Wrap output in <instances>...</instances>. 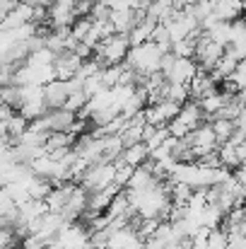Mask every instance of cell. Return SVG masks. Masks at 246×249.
<instances>
[{
    "label": "cell",
    "mask_w": 246,
    "mask_h": 249,
    "mask_svg": "<svg viewBox=\"0 0 246 249\" xmlns=\"http://www.w3.org/2000/svg\"><path fill=\"white\" fill-rule=\"evenodd\" d=\"M220 87V83L213 78V73L210 71H203V68H198L196 71V75H193V80L188 83V92H191V99H200V97H205V94H210V92H215Z\"/></svg>",
    "instance_id": "obj_6"
},
{
    "label": "cell",
    "mask_w": 246,
    "mask_h": 249,
    "mask_svg": "<svg viewBox=\"0 0 246 249\" xmlns=\"http://www.w3.org/2000/svg\"><path fill=\"white\" fill-rule=\"evenodd\" d=\"M213 131H215V136H217V141H220V145L222 143H227L230 138H232V133H234V121L232 119H222V116H215L213 121Z\"/></svg>",
    "instance_id": "obj_10"
},
{
    "label": "cell",
    "mask_w": 246,
    "mask_h": 249,
    "mask_svg": "<svg viewBox=\"0 0 246 249\" xmlns=\"http://www.w3.org/2000/svg\"><path fill=\"white\" fill-rule=\"evenodd\" d=\"M186 141L191 143V148H193V153H196V160L203 158V155H208V153H215V150L220 148V141H217V136H215L210 121H203L198 128H193V131L186 136Z\"/></svg>",
    "instance_id": "obj_2"
},
{
    "label": "cell",
    "mask_w": 246,
    "mask_h": 249,
    "mask_svg": "<svg viewBox=\"0 0 246 249\" xmlns=\"http://www.w3.org/2000/svg\"><path fill=\"white\" fill-rule=\"evenodd\" d=\"M131 51V39L128 34H111L106 36L97 49H94V58L101 63V66H116V63H123L126 56Z\"/></svg>",
    "instance_id": "obj_1"
},
{
    "label": "cell",
    "mask_w": 246,
    "mask_h": 249,
    "mask_svg": "<svg viewBox=\"0 0 246 249\" xmlns=\"http://www.w3.org/2000/svg\"><path fill=\"white\" fill-rule=\"evenodd\" d=\"M205 34H208L213 41H217L220 46H227V44L232 41V22H222V19H217Z\"/></svg>",
    "instance_id": "obj_9"
},
{
    "label": "cell",
    "mask_w": 246,
    "mask_h": 249,
    "mask_svg": "<svg viewBox=\"0 0 246 249\" xmlns=\"http://www.w3.org/2000/svg\"><path fill=\"white\" fill-rule=\"evenodd\" d=\"M217 155H220V165L227 167V169H237V167L244 165L246 160V143H222L217 148Z\"/></svg>",
    "instance_id": "obj_5"
},
{
    "label": "cell",
    "mask_w": 246,
    "mask_h": 249,
    "mask_svg": "<svg viewBox=\"0 0 246 249\" xmlns=\"http://www.w3.org/2000/svg\"><path fill=\"white\" fill-rule=\"evenodd\" d=\"M198 71V63L193 58H181V56H174V63L164 71V78L169 83H181V85H188L193 80Z\"/></svg>",
    "instance_id": "obj_4"
},
{
    "label": "cell",
    "mask_w": 246,
    "mask_h": 249,
    "mask_svg": "<svg viewBox=\"0 0 246 249\" xmlns=\"http://www.w3.org/2000/svg\"><path fill=\"white\" fill-rule=\"evenodd\" d=\"M222 51H225V46H220L217 41H213L208 34H200V36L196 39V53H193V61L198 63V68H203V71H213L215 63L220 61Z\"/></svg>",
    "instance_id": "obj_3"
},
{
    "label": "cell",
    "mask_w": 246,
    "mask_h": 249,
    "mask_svg": "<svg viewBox=\"0 0 246 249\" xmlns=\"http://www.w3.org/2000/svg\"><path fill=\"white\" fill-rule=\"evenodd\" d=\"M68 94H70L68 92V83L61 80V78H53L51 83L44 85V102H46L49 109H61L66 104Z\"/></svg>",
    "instance_id": "obj_7"
},
{
    "label": "cell",
    "mask_w": 246,
    "mask_h": 249,
    "mask_svg": "<svg viewBox=\"0 0 246 249\" xmlns=\"http://www.w3.org/2000/svg\"><path fill=\"white\" fill-rule=\"evenodd\" d=\"M227 245H230V237H227L225 228H215L208 237V247L205 249H227Z\"/></svg>",
    "instance_id": "obj_14"
},
{
    "label": "cell",
    "mask_w": 246,
    "mask_h": 249,
    "mask_svg": "<svg viewBox=\"0 0 246 249\" xmlns=\"http://www.w3.org/2000/svg\"><path fill=\"white\" fill-rule=\"evenodd\" d=\"M164 99H171L176 104H186L191 99V92H188V85H181V83H166L164 87Z\"/></svg>",
    "instance_id": "obj_11"
},
{
    "label": "cell",
    "mask_w": 246,
    "mask_h": 249,
    "mask_svg": "<svg viewBox=\"0 0 246 249\" xmlns=\"http://www.w3.org/2000/svg\"><path fill=\"white\" fill-rule=\"evenodd\" d=\"M87 99H89V94H87L84 89H78V92H70V94H68V99H66V104H63V107L78 114V111H82V109H84Z\"/></svg>",
    "instance_id": "obj_13"
},
{
    "label": "cell",
    "mask_w": 246,
    "mask_h": 249,
    "mask_svg": "<svg viewBox=\"0 0 246 249\" xmlns=\"http://www.w3.org/2000/svg\"><path fill=\"white\" fill-rule=\"evenodd\" d=\"M22 242L17 228L12 225H0V249H17Z\"/></svg>",
    "instance_id": "obj_12"
},
{
    "label": "cell",
    "mask_w": 246,
    "mask_h": 249,
    "mask_svg": "<svg viewBox=\"0 0 246 249\" xmlns=\"http://www.w3.org/2000/svg\"><path fill=\"white\" fill-rule=\"evenodd\" d=\"M118 160H123L126 165L131 167H143L150 160V150H148V145L143 141L140 143H131V145H123V153H121Z\"/></svg>",
    "instance_id": "obj_8"
}]
</instances>
